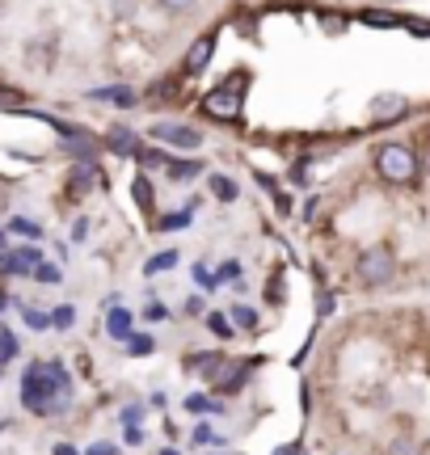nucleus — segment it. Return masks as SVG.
<instances>
[{
	"label": "nucleus",
	"instance_id": "obj_1",
	"mask_svg": "<svg viewBox=\"0 0 430 455\" xmlns=\"http://www.w3.org/2000/svg\"><path fill=\"white\" fill-rule=\"evenodd\" d=\"M72 401V375L64 363H30L21 375V409L34 418H51Z\"/></svg>",
	"mask_w": 430,
	"mask_h": 455
},
{
	"label": "nucleus",
	"instance_id": "obj_2",
	"mask_svg": "<svg viewBox=\"0 0 430 455\" xmlns=\"http://www.w3.org/2000/svg\"><path fill=\"white\" fill-rule=\"evenodd\" d=\"M376 173H380L388 186H410L418 178V156L410 144H380L376 152Z\"/></svg>",
	"mask_w": 430,
	"mask_h": 455
},
{
	"label": "nucleus",
	"instance_id": "obj_3",
	"mask_svg": "<svg viewBox=\"0 0 430 455\" xmlns=\"http://www.w3.org/2000/svg\"><path fill=\"white\" fill-rule=\"evenodd\" d=\"M354 275H359L363 287H384V283H393V275H397L393 249H388V244H371V249H363L359 261H354Z\"/></svg>",
	"mask_w": 430,
	"mask_h": 455
},
{
	"label": "nucleus",
	"instance_id": "obj_4",
	"mask_svg": "<svg viewBox=\"0 0 430 455\" xmlns=\"http://www.w3.org/2000/svg\"><path fill=\"white\" fill-rule=\"evenodd\" d=\"M199 110L211 114V118H219V123H232V118H241V84H236V76H228V81L219 84V89H211V93L203 98Z\"/></svg>",
	"mask_w": 430,
	"mask_h": 455
},
{
	"label": "nucleus",
	"instance_id": "obj_5",
	"mask_svg": "<svg viewBox=\"0 0 430 455\" xmlns=\"http://www.w3.org/2000/svg\"><path fill=\"white\" fill-rule=\"evenodd\" d=\"M152 140L156 144H169V148H182V152H195L203 144V135L195 127H182V123H156L152 127Z\"/></svg>",
	"mask_w": 430,
	"mask_h": 455
},
{
	"label": "nucleus",
	"instance_id": "obj_6",
	"mask_svg": "<svg viewBox=\"0 0 430 455\" xmlns=\"http://www.w3.org/2000/svg\"><path fill=\"white\" fill-rule=\"evenodd\" d=\"M43 266V249H34V244H21V249H4L0 253V270L4 275H34Z\"/></svg>",
	"mask_w": 430,
	"mask_h": 455
},
{
	"label": "nucleus",
	"instance_id": "obj_7",
	"mask_svg": "<svg viewBox=\"0 0 430 455\" xmlns=\"http://www.w3.org/2000/svg\"><path fill=\"white\" fill-rule=\"evenodd\" d=\"M211 55H215V38H211V34H203V38H195V43H190V51H186L182 72H186V76H199L203 68L211 64Z\"/></svg>",
	"mask_w": 430,
	"mask_h": 455
},
{
	"label": "nucleus",
	"instance_id": "obj_8",
	"mask_svg": "<svg viewBox=\"0 0 430 455\" xmlns=\"http://www.w3.org/2000/svg\"><path fill=\"white\" fill-rule=\"evenodd\" d=\"M106 144L115 148L118 156H135V152H139V135H135V131H127V127H110L106 131Z\"/></svg>",
	"mask_w": 430,
	"mask_h": 455
},
{
	"label": "nucleus",
	"instance_id": "obj_9",
	"mask_svg": "<svg viewBox=\"0 0 430 455\" xmlns=\"http://www.w3.org/2000/svg\"><path fill=\"white\" fill-rule=\"evenodd\" d=\"M106 333H110V338H118V341H127L135 333V312L110 308V316H106Z\"/></svg>",
	"mask_w": 430,
	"mask_h": 455
},
{
	"label": "nucleus",
	"instance_id": "obj_10",
	"mask_svg": "<svg viewBox=\"0 0 430 455\" xmlns=\"http://www.w3.org/2000/svg\"><path fill=\"white\" fill-rule=\"evenodd\" d=\"M371 114L376 118H401L405 114V98L401 93H380V98L371 101Z\"/></svg>",
	"mask_w": 430,
	"mask_h": 455
},
{
	"label": "nucleus",
	"instance_id": "obj_11",
	"mask_svg": "<svg viewBox=\"0 0 430 455\" xmlns=\"http://www.w3.org/2000/svg\"><path fill=\"white\" fill-rule=\"evenodd\" d=\"M165 173L173 181H190V178H199L203 173V164L199 161H165Z\"/></svg>",
	"mask_w": 430,
	"mask_h": 455
},
{
	"label": "nucleus",
	"instance_id": "obj_12",
	"mask_svg": "<svg viewBox=\"0 0 430 455\" xmlns=\"http://www.w3.org/2000/svg\"><path fill=\"white\" fill-rule=\"evenodd\" d=\"M211 195L219 203H236V181L224 178V173H211Z\"/></svg>",
	"mask_w": 430,
	"mask_h": 455
},
{
	"label": "nucleus",
	"instance_id": "obj_13",
	"mask_svg": "<svg viewBox=\"0 0 430 455\" xmlns=\"http://www.w3.org/2000/svg\"><path fill=\"white\" fill-rule=\"evenodd\" d=\"M186 409H190V413H224V405L211 401V396H203V392H190V396H186Z\"/></svg>",
	"mask_w": 430,
	"mask_h": 455
},
{
	"label": "nucleus",
	"instance_id": "obj_14",
	"mask_svg": "<svg viewBox=\"0 0 430 455\" xmlns=\"http://www.w3.org/2000/svg\"><path fill=\"white\" fill-rule=\"evenodd\" d=\"M131 198L139 203V212H152V207H156V198H152L148 178H135V181H131Z\"/></svg>",
	"mask_w": 430,
	"mask_h": 455
},
{
	"label": "nucleus",
	"instance_id": "obj_15",
	"mask_svg": "<svg viewBox=\"0 0 430 455\" xmlns=\"http://www.w3.org/2000/svg\"><path fill=\"white\" fill-rule=\"evenodd\" d=\"M152 350H156V341H152L148 333H131V338H127V355H135V358H148Z\"/></svg>",
	"mask_w": 430,
	"mask_h": 455
},
{
	"label": "nucleus",
	"instance_id": "obj_16",
	"mask_svg": "<svg viewBox=\"0 0 430 455\" xmlns=\"http://www.w3.org/2000/svg\"><path fill=\"white\" fill-rule=\"evenodd\" d=\"M173 266H178V249H169V253H156V258H148L144 275H161V270H173Z\"/></svg>",
	"mask_w": 430,
	"mask_h": 455
},
{
	"label": "nucleus",
	"instance_id": "obj_17",
	"mask_svg": "<svg viewBox=\"0 0 430 455\" xmlns=\"http://www.w3.org/2000/svg\"><path fill=\"white\" fill-rule=\"evenodd\" d=\"M207 329H211L215 338H232V333H236L228 321V312H207Z\"/></svg>",
	"mask_w": 430,
	"mask_h": 455
},
{
	"label": "nucleus",
	"instance_id": "obj_18",
	"mask_svg": "<svg viewBox=\"0 0 430 455\" xmlns=\"http://www.w3.org/2000/svg\"><path fill=\"white\" fill-rule=\"evenodd\" d=\"M190 220H195V207H182V212H173L161 220V228L165 232H182V228H190Z\"/></svg>",
	"mask_w": 430,
	"mask_h": 455
},
{
	"label": "nucleus",
	"instance_id": "obj_19",
	"mask_svg": "<svg viewBox=\"0 0 430 455\" xmlns=\"http://www.w3.org/2000/svg\"><path fill=\"white\" fill-rule=\"evenodd\" d=\"M72 325H76V308H72V304H60V308L51 312V329H64L68 333Z\"/></svg>",
	"mask_w": 430,
	"mask_h": 455
},
{
	"label": "nucleus",
	"instance_id": "obj_20",
	"mask_svg": "<svg viewBox=\"0 0 430 455\" xmlns=\"http://www.w3.org/2000/svg\"><path fill=\"white\" fill-rule=\"evenodd\" d=\"M13 358H17V338L9 333V329H0V371H4Z\"/></svg>",
	"mask_w": 430,
	"mask_h": 455
},
{
	"label": "nucleus",
	"instance_id": "obj_21",
	"mask_svg": "<svg viewBox=\"0 0 430 455\" xmlns=\"http://www.w3.org/2000/svg\"><path fill=\"white\" fill-rule=\"evenodd\" d=\"M98 178H101V173L93 169V164H81V169H72V186H76V190H89V186H93ZM101 181H106V178H101Z\"/></svg>",
	"mask_w": 430,
	"mask_h": 455
},
{
	"label": "nucleus",
	"instance_id": "obj_22",
	"mask_svg": "<svg viewBox=\"0 0 430 455\" xmlns=\"http://www.w3.org/2000/svg\"><path fill=\"white\" fill-rule=\"evenodd\" d=\"M228 316H232V329H258V312L245 308V304H241V308H232Z\"/></svg>",
	"mask_w": 430,
	"mask_h": 455
},
{
	"label": "nucleus",
	"instance_id": "obj_23",
	"mask_svg": "<svg viewBox=\"0 0 430 455\" xmlns=\"http://www.w3.org/2000/svg\"><path fill=\"white\" fill-rule=\"evenodd\" d=\"M89 98H106V101H118V106H131L135 93H131V89H93Z\"/></svg>",
	"mask_w": 430,
	"mask_h": 455
},
{
	"label": "nucleus",
	"instance_id": "obj_24",
	"mask_svg": "<svg viewBox=\"0 0 430 455\" xmlns=\"http://www.w3.org/2000/svg\"><path fill=\"white\" fill-rule=\"evenodd\" d=\"M9 228H13L17 236H30V241H38V236H43V228H38V224H30V220H21V215H17V220H13V224H9Z\"/></svg>",
	"mask_w": 430,
	"mask_h": 455
},
{
	"label": "nucleus",
	"instance_id": "obj_25",
	"mask_svg": "<svg viewBox=\"0 0 430 455\" xmlns=\"http://www.w3.org/2000/svg\"><path fill=\"white\" fill-rule=\"evenodd\" d=\"M388 455H422V447L414 439H393L388 443Z\"/></svg>",
	"mask_w": 430,
	"mask_h": 455
},
{
	"label": "nucleus",
	"instance_id": "obj_26",
	"mask_svg": "<svg viewBox=\"0 0 430 455\" xmlns=\"http://www.w3.org/2000/svg\"><path fill=\"white\" fill-rule=\"evenodd\" d=\"M26 325H30L34 333H43V329H51V316L38 308H26Z\"/></svg>",
	"mask_w": 430,
	"mask_h": 455
},
{
	"label": "nucleus",
	"instance_id": "obj_27",
	"mask_svg": "<svg viewBox=\"0 0 430 455\" xmlns=\"http://www.w3.org/2000/svg\"><path fill=\"white\" fill-rule=\"evenodd\" d=\"M232 278L241 283V261H224V266L215 270V283H232Z\"/></svg>",
	"mask_w": 430,
	"mask_h": 455
},
{
	"label": "nucleus",
	"instance_id": "obj_28",
	"mask_svg": "<svg viewBox=\"0 0 430 455\" xmlns=\"http://www.w3.org/2000/svg\"><path fill=\"white\" fill-rule=\"evenodd\" d=\"M195 283H199L203 291H215V287H219V283H215V275H211V270H207V266H203V261H199V266H195Z\"/></svg>",
	"mask_w": 430,
	"mask_h": 455
},
{
	"label": "nucleus",
	"instance_id": "obj_29",
	"mask_svg": "<svg viewBox=\"0 0 430 455\" xmlns=\"http://www.w3.org/2000/svg\"><path fill=\"white\" fill-rule=\"evenodd\" d=\"M34 278H38L43 287H55V283H60V270H55V266H47V261H43V266L34 270Z\"/></svg>",
	"mask_w": 430,
	"mask_h": 455
},
{
	"label": "nucleus",
	"instance_id": "obj_30",
	"mask_svg": "<svg viewBox=\"0 0 430 455\" xmlns=\"http://www.w3.org/2000/svg\"><path fill=\"white\" fill-rule=\"evenodd\" d=\"M367 26H401V17H388V13H363Z\"/></svg>",
	"mask_w": 430,
	"mask_h": 455
},
{
	"label": "nucleus",
	"instance_id": "obj_31",
	"mask_svg": "<svg viewBox=\"0 0 430 455\" xmlns=\"http://www.w3.org/2000/svg\"><path fill=\"white\" fill-rule=\"evenodd\" d=\"M139 418H144V405H127L123 409V426L131 430V426H139Z\"/></svg>",
	"mask_w": 430,
	"mask_h": 455
},
{
	"label": "nucleus",
	"instance_id": "obj_32",
	"mask_svg": "<svg viewBox=\"0 0 430 455\" xmlns=\"http://www.w3.org/2000/svg\"><path fill=\"white\" fill-rule=\"evenodd\" d=\"M13 106H21V93L17 89H0V110H13Z\"/></svg>",
	"mask_w": 430,
	"mask_h": 455
},
{
	"label": "nucleus",
	"instance_id": "obj_33",
	"mask_svg": "<svg viewBox=\"0 0 430 455\" xmlns=\"http://www.w3.org/2000/svg\"><path fill=\"white\" fill-rule=\"evenodd\" d=\"M156 4H161V9H169V13H186L195 0H156Z\"/></svg>",
	"mask_w": 430,
	"mask_h": 455
},
{
	"label": "nucleus",
	"instance_id": "obj_34",
	"mask_svg": "<svg viewBox=\"0 0 430 455\" xmlns=\"http://www.w3.org/2000/svg\"><path fill=\"white\" fill-rule=\"evenodd\" d=\"M195 443H199V447L203 443H215V430L211 426H195Z\"/></svg>",
	"mask_w": 430,
	"mask_h": 455
},
{
	"label": "nucleus",
	"instance_id": "obj_35",
	"mask_svg": "<svg viewBox=\"0 0 430 455\" xmlns=\"http://www.w3.org/2000/svg\"><path fill=\"white\" fill-rule=\"evenodd\" d=\"M84 455H118V447H115V443H93Z\"/></svg>",
	"mask_w": 430,
	"mask_h": 455
},
{
	"label": "nucleus",
	"instance_id": "obj_36",
	"mask_svg": "<svg viewBox=\"0 0 430 455\" xmlns=\"http://www.w3.org/2000/svg\"><path fill=\"white\" fill-rule=\"evenodd\" d=\"M144 316H148V321H165L169 312H165V304H148V308H144Z\"/></svg>",
	"mask_w": 430,
	"mask_h": 455
},
{
	"label": "nucleus",
	"instance_id": "obj_37",
	"mask_svg": "<svg viewBox=\"0 0 430 455\" xmlns=\"http://www.w3.org/2000/svg\"><path fill=\"white\" fill-rule=\"evenodd\" d=\"M51 455H81V451H76L72 443H55V451H51Z\"/></svg>",
	"mask_w": 430,
	"mask_h": 455
},
{
	"label": "nucleus",
	"instance_id": "obj_38",
	"mask_svg": "<svg viewBox=\"0 0 430 455\" xmlns=\"http://www.w3.org/2000/svg\"><path fill=\"white\" fill-rule=\"evenodd\" d=\"M275 455H304V447H299V443H287V447H279Z\"/></svg>",
	"mask_w": 430,
	"mask_h": 455
},
{
	"label": "nucleus",
	"instance_id": "obj_39",
	"mask_svg": "<svg viewBox=\"0 0 430 455\" xmlns=\"http://www.w3.org/2000/svg\"><path fill=\"white\" fill-rule=\"evenodd\" d=\"M4 304H9V295H4V291H0V312H4Z\"/></svg>",
	"mask_w": 430,
	"mask_h": 455
},
{
	"label": "nucleus",
	"instance_id": "obj_40",
	"mask_svg": "<svg viewBox=\"0 0 430 455\" xmlns=\"http://www.w3.org/2000/svg\"><path fill=\"white\" fill-rule=\"evenodd\" d=\"M161 455H178V451H173V447H165V451H161Z\"/></svg>",
	"mask_w": 430,
	"mask_h": 455
},
{
	"label": "nucleus",
	"instance_id": "obj_41",
	"mask_svg": "<svg viewBox=\"0 0 430 455\" xmlns=\"http://www.w3.org/2000/svg\"><path fill=\"white\" fill-rule=\"evenodd\" d=\"M0 253H4V232H0Z\"/></svg>",
	"mask_w": 430,
	"mask_h": 455
}]
</instances>
